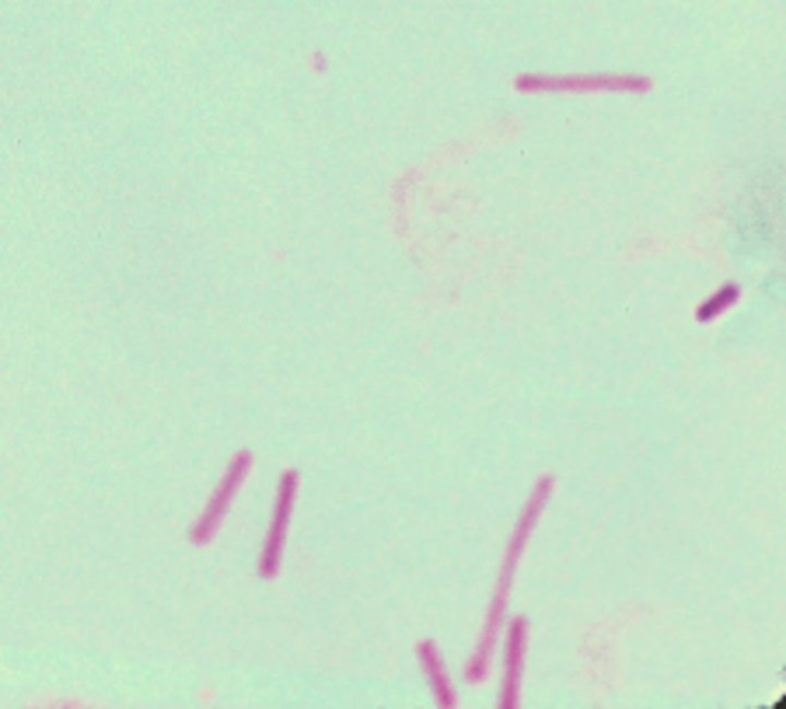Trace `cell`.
<instances>
[{"label":"cell","instance_id":"1","mask_svg":"<svg viewBox=\"0 0 786 709\" xmlns=\"http://www.w3.org/2000/svg\"><path fill=\"white\" fill-rule=\"evenodd\" d=\"M553 490H556V479H553V476H542V479L535 482V486H532V493H528V500H524V507H521V514H518L515 531H510V542H507L504 556H500L497 587H493V598H489V609H486L483 636H480V644H475V653L469 657V664H465V682H469V685L486 682L489 664H493V653H497V647H500V629H504V618H507L510 584H515V574H518V566H521V556H524L528 542H532V531H535V525H539V517H542L545 504H549Z\"/></svg>","mask_w":786,"mask_h":709},{"label":"cell","instance_id":"2","mask_svg":"<svg viewBox=\"0 0 786 709\" xmlns=\"http://www.w3.org/2000/svg\"><path fill=\"white\" fill-rule=\"evenodd\" d=\"M521 95H646L651 77L643 74H521L515 81Z\"/></svg>","mask_w":786,"mask_h":709},{"label":"cell","instance_id":"3","mask_svg":"<svg viewBox=\"0 0 786 709\" xmlns=\"http://www.w3.org/2000/svg\"><path fill=\"white\" fill-rule=\"evenodd\" d=\"M249 472H252V452H249V447H242V452L231 458L225 476H220L217 490L207 500V507H203V514L193 521V528H190V542L193 545H210L217 539V531H220V525H225V517L231 510V500L238 496V490H242V482L249 479Z\"/></svg>","mask_w":786,"mask_h":709},{"label":"cell","instance_id":"4","mask_svg":"<svg viewBox=\"0 0 786 709\" xmlns=\"http://www.w3.org/2000/svg\"><path fill=\"white\" fill-rule=\"evenodd\" d=\"M298 486H301L298 469H287L277 482V500H273V517H269V531H266V542H263V556H259V577L263 580H273L280 574L290 514H294V504H298Z\"/></svg>","mask_w":786,"mask_h":709},{"label":"cell","instance_id":"5","mask_svg":"<svg viewBox=\"0 0 786 709\" xmlns=\"http://www.w3.org/2000/svg\"><path fill=\"white\" fill-rule=\"evenodd\" d=\"M504 682H500V709H518L521 706V678H524V661H528V618L518 615L507 626L504 639Z\"/></svg>","mask_w":786,"mask_h":709},{"label":"cell","instance_id":"6","mask_svg":"<svg viewBox=\"0 0 786 709\" xmlns=\"http://www.w3.org/2000/svg\"><path fill=\"white\" fill-rule=\"evenodd\" d=\"M416 661H420V668L426 674V682H431V688H434L437 706L440 709H455L458 696L451 688L448 671H444V657H440V647L434 644V639H420V644H416Z\"/></svg>","mask_w":786,"mask_h":709},{"label":"cell","instance_id":"7","mask_svg":"<svg viewBox=\"0 0 786 709\" xmlns=\"http://www.w3.org/2000/svg\"><path fill=\"white\" fill-rule=\"evenodd\" d=\"M738 298H741V287H738V284H724L710 301H703V304L696 308V322L706 325V322H713V319H721L727 308L738 304Z\"/></svg>","mask_w":786,"mask_h":709}]
</instances>
